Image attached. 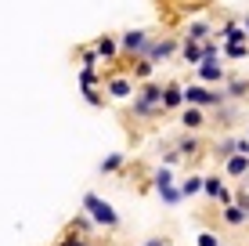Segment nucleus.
Wrapping results in <instances>:
<instances>
[{
  "label": "nucleus",
  "instance_id": "nucleus-1",
  "mask_svg": "<svg viewBox=\"0 0 249 246\" xmlns=\"http://www.w3.org/2000/svg\"><path fill=\"white\" fill-rule=\"evenodd\" d=\"M83 210H87L90 221L98 228H105V232H116V228H119V210L108 199H101L98 192H87V196H83Z\"/></svg>",
  "mask_w": 249,
  "mask_h": 246
},
{
  "label": "nucleus",
  "instance_id": "nucleus-2",
  "mask_svg": "<svg viewBox=\"0 0 249 246\" xmlns=\"http://www.w3.org/2000/svg\"><path fill=\"white\" fill-rule=\"evenodd\" d=\"M101 91H105V98H112V101H130L137 83H134L130 73L112 69V73H101Z\"/></svg>",
  "mask_w": 249,
  "mask_h": 246
},
{
  "label": "nucleus",
  "instance_id": "nucleus-3",
  "mask_svg": "<svg viewBox=\"0 0 249 246\" xmlns=\"http://www.w3.org/2000/svg\"><path fill=\"white\" fill-rule=\"evenodd\" d=\"M148 40H152L148 29H126V33H119V58H123V62L141 58L144 51H148Z\"/></svg>",
  "mask_w": 249,
  "mask_h": 246
},
{
  "label": "nucleus",
  "instance_id": "nucleus-4",
  "mask_svg": "<svg viewBox=\"0 0 249 246\" xmlns=\"http://www.w3.org/2000/svg\"><path fill=\"white\" fill-rule=\"evenodd\" d=\"M195 76H199V83H210V87H224L228 80V69L220 58H202L199 65H195Z\"/></svg>",
  "mask_w": 249,
  "mask_h": 246
},
{
  "label": "nucleus",
  "instance_id": "nucleus-5",
  "mask_svg": "<svg viewBox=\"0 0 249 246\" xmlns=\"http://www.w3.org/2000/svg\"><path fill=\"white\" fill-rule=\"evenodd\" d=\"M177 51H181V37H152L144 58H152V62L159 65V62H166V58H174Z\"/></svg>",
  "mask_w": 249,
  "mask_h": 246
},
{
  "label": "nucleus",
  "instance_id": "nucleus-6",
  "mask_svg": "<svg viewBox=\"0 0 249 246\" xmlns=\"http://www.w3.org/2000/svg\"><path fill=\"white\" fill-rule=\"evenodd\" d=\"M94 51H98V58L105 65H112L116 58H119V37H112V33H101V37H94Z\"/></svg>",
  "mask_w": 249,
  "mask_h": 246
},
{
  "label": "nucleus",
  "instance_id": "nucleus-7",
  "mask_svg": "<svg viewBox=\"0 0 249 246\" xmlns=\"http://www.w3.org/2000/svg\"><path fill=\"white\" fill-rule=\"evenodd\" d=\"M220 170H224V177H231V181H246V177H249V156L231 152L224 163H220Z\"/></svg>",
  "mask_w": 249,
  "mask_h": 246
},
{
  "label": "nucleus",
  "instance_id": "nucleus-8",
  "mask_svg": "<svg viewBox=\"0 0 249 246\" xmlns=\"http://www.w3.org/2000/svg\"><path fill=\"white\" fill-rule=\"evenodd\" d=\"M162 109L166 113H181L184 109V83H177V80L162 83Z\"/></svg>",
  "mask_w": 249,
  "mask_h": 246
},
{
  "label": "nucleus",
  "instance_id": "nucleus-9",
  "mask_svg": "<svg viewBox=\"0 0 249 246\" xmlns=\"http://www.w3.org/2000/svg\"><path fill=\"white\" fill-rule=\"evenodd\" d=\"M174 149L181 152L184 159H199V156H202V138H199V131H184L181 138L174 141Z\"/></svg>",
  "mask_w": 249,
  "mask_h": 246
},
{
  "label": "nucleus",
  "instance_id": "nucleus-10",
  "mask_svg": "<svg viewBox=\"0 0 249 246\" xmlns=\"http://www.w3.org/2000/svg\"><path fill=\"white\" fill-rule=\"evenodd\" d=\"M126 73L134 76V83H144V80H152V76H156V62H152V58H130V62H126Z\"/></svg>",
  "mask_w": 249,
  "mask_h": 246
},
{
  "label": "nucleus",
  "instance_id": "nucleus-11",
  "mask_svg": "<svg viewBox=\"0 0 249 246\" xmlns=\"http://www.w3.org/2000/svg\"><path fill=\"white\" fill-rule=\"evenodd\" d=\"M130 116L134 120H162L166 109L162 105H148V101H141V98H130Z\"/></svg>",
  "mask_w": 249,
  "mask_h": 246
},
{
  "label": "nucleus",
  "instance_id": "nucleus-12",
  "mask_svg": "<svg viewBox=\"0 0 249 246\" xmlns=\"http://www.w3.org/2000/svg\"><path fill=\"white\" fill-rule=\"evenodd\" d=\"M134 98H141V101H148V105H162V83L152 76V80H144V83H137V91H134Z\"/></svg>",
  "mask_w": 249,
  "mask_h": 246
},
{
  "label": "nucleus",
  "instance_id": "nucleus-13",
  "mask_svg": "<svg viewBox=\"0 0 249 246\" xmlns=\"http://www.w3.org/2000/svg\"><path fill=\"white\" fill-rule=\"evenodd\" d=\"M224 95H228V101H246V98H249V80H246V76H231V73H228Z\"/></svg>",
  "mask_w": 249,
  "mask_h": 246
},
{
  "label": "nucleus",
  "instance_id": "nucleus-14",
  "mask_svg": "<svg viewBox=\"0 0 249 246\" xmlns=\"http://www.w3.org/2000/svg\"><path fill=\"white\" fill-rule=\"evenodd\" d=\"M220 221H224L228 228H246L249 217H246V210L238 207V203H224V207H220Z\"/></svg>",
  "mask_w": 249,
  "mask_h": 246
},
{
  "label": "nucleus",
  "instance_id": "nucleus-15",
  "mask_svg": "<svg viewBox=\"0 0 249 246\" xmlns=\"http://www.w3.org/2000/svg\"><path fill=\"white\" fill-rule=\"evenodd\" d=\"M181 127H184V131H202V127H206V109L184 105L181 109Z\"/></svg>",
  "mask_w": 249,
  "mask_h": 246
},
{
  "label": "nucleus",
  "instance_id": "nucleus-16",
  "mask_svg": "<svg viewBox=\"0 0 249 246\" xmlns=\"http://www.w3.org/2000/svg\"><path fill=\"white\" fill-rule=\"evenodd\" d=\"M220 58H231V62L249 58V40H220Z\"/></svg>",
  "mask_w": 249,
  "mask_h": 246
},
{
  "label": "nucleus",
  "instance_id": "nucleus-17",
  "mask_svg": "<svg viewBox=\"0 0 249 246\" xmlns=\"http://www.w3.org/2000/svg\"><path fill=\"white\" fill-rule=\"evenodd\" d=\"M65 232H76V235H94V232H98V225L90 221V214H87V210H80V214H76L72 221L65 225Z\"/></svg>",
  "mask_w": 249,
  "mask_h": 246
},
{
  "label": "nucleus",
  "instance_id": "nucleus-18",
  "mask_svg": "<svg viewBox=\"0 0 249 246\" xmlns=\"http://www.w3.org/2000/svg\"><path fill=\"white\" fill-rule=\"evenodd\" d=\"M177 55H181L188 65H199V62H202V40H188V37H181V51H177Z\"/></svg>",
  "mask_w": 249,
  "mask_h": 246
},
{
  "label": "nucleus",
  "instance_id": "nucleus-19",
  "mask_svg": "<svg viewBox=\"0 0 249 246\" xmlns=\"http://www.w3.org/2000/svg\"><path fill=\"white\" fill-rule=\"evenodd\" d=\"M184 37H188V40H206V37H213V22H210V19L188 22V25H184Z\"/></svg>",
  "mask_w": 249,
  "mask_h": 246
},
{
  "label": "nucleus",
  "instance_id": "nucleus-20",
  "mask_svg": "<svg viewBox=\"0 0 249 246\" xmlns=\"http://www.w3.org/2000/svg\"><path fill=\"white\" fill-rule=\"evenodd\" d=\"M156 196L162 199V207H181V203H184L181 189H177V181H170V185H159V189H156Z\"/></svg>",
  "mask_w": 249,
  "mask_h": 246
},
{
  "label": "nucleus",
  "instance_id": "nucleus-21",
  "mask_svg": "<svg viewBox=\"0 0 249 246\" xmlns=\"http://www.w3.org/2000/svg\"><path fill=\"white\" fill-rule=\"evenodd\" d=\"M177 189H181V196L184 199H192V196H202V174H188L181 185H177Z\"/></svg>",
  "mask_w": 249,
  "mask_h": 246
},
{
  "label": "nucleus",
  "instance_id": "nucleus-22",
  "mask_svg": "<svg viewBox=\"0 0 249 246\" xmlns=\"http://www.w3.org/2000/svg\"><path fill=\"white\" fill-rule=\"evenodd\" d=\"M123 167H126V156H123V152H112V156H105V159H101V167H98V170H101V174H119Z\"/></svg>",
  "mask_w": 249,
  "mask_h": 246
},
{
  "label": "nucleus",
  "instance_id": "nucleus-23",
  "mask_svg": "<svg viewBox=\"0 0 249 246\" xmlns=\"http://www.w3.org/2000/svg\"><path fill=\"white\" fill-rule=\"evenodd\" d=\"M235 141H238V138H231V134H228V138H220L217 145H213V159H217V163H224L231 152H235Z\"/></svg>",
  "mask_w": 249,
  "mask_h": 246
},
{
  "label": "nucleus",
  "instance_id": "nucleus-24",
  "mask_svg": "<svg viewBox=\"0 0 249 246\" xmlns=\"http://www.w3.org/2000/svg\"><path fill=\"white\" fill-rule=\"evenodd\" d=\"M213 113H217V123L231 127V123H235V116H238V105H235V101H224V105H217Z\"/></svg>",
  "mask_w": 249,
  "mask_h": 246
},
{
  "label": "nucleus",
  "instance_id": "nucleus-25",
  "mask_svg": "<svg viewBox=\"0 0 249 246\" xmlns=\"http://www.w3.org/2000/svg\"><path fill=\"white\" fill-rule=\"evenodd\" d=\"M80 87H101V73L90 69V65H83L80 69Z\"/></svg>",
  "mask_w": 249,
  "mask_h": 246
},
{
  "label": "nucleus",
  "instance_id": "nucleus-26",
  "mask_svg": "<svg viewBox=\"0 0 249 246\" xmlns=\"http://www.w3.org/2000/svg\"><path fill=\"white\" fill-rule=\"evenodd\" d=\"M80 91H83V98H87V105L105 109V91H101V87H80Z\"/></svg>",
  "mask_w": 249,
  "mask_h": 246
},
{
  "label": "nucleus",
  "instance_id": "nucleus-27",
  "mask_svg": "<svg viewBox=\"0 0 249 246\" xmlns=\"http://www.w3.org/2000/svg\"><path fill=\"white\" fill-rule=\"evenodd\" d=\"M76 55H80V62H83V65H90V69H98V62H101L98 51H94L90 44H87V47H76Z\"/></svg>",
  "mask_w": 249,
  "mask_h": 246
},
{
  "label": "nucleus",
  "instance_id": "nucleus-28",
  "mask_svg": "<svg viewBox=\"0 0 249 246\" xmlns=\"http://www.w3.org/2000/svg\"><path fill=\"white\" fill-rule=\"evenodd\" d=\"M202 58H220V40L217 37H206L202 40Z\"/></svg>",
  "mask_w": 249,
  "mask_h": 246
},
{
  "label": "nucleus",
  "instance_id": "nucleus-29",
  "mask_svg": "<svg viewBox=\"0 0 249 246\" xmlns=\"http://www.w3.org/2000/svg\"><path fill=\"white\" fill-rule=\"evenodd\" d=\"M195 243H199V246H224L217 232H199V239H195Z\"/></svg>",
  "mask_w": 249,
  "mask_h": 246
},
{
  "label": "nucleus",
  "instance_id": "nucleus-30",
  "mask_svg": "<svg viewBox=\"0 0 249 246\" xmlns=\"http://www.w3.org/2000/svg\"><path fill=\"white\" fill-rule=\"evenodd\" d=\"M181 152H177V149H166V152H162V167H177V163H181Z\"/></svg>",
  "mask_w": 249,
  "mask_h": 246
},
{
  "label": "nucleus",
  "instance_id": "nucleus-31",
  "mask_svg": "<svg viewBox=\"0 0 249 246\" xmlns=\"http://www.w3.org/2000/svg\"><path fill=\"white\" fill-rule=\"evenodd\" d=\"M235 203H238V207H249V185H238V189H235Z\"/></svg>",
  "mask_w": 249,
  "mask_h": 246
},
{
  "label": "nucleus",
  "instance_id": "nucleus-32",
  "mask_svg": "<svg viewBox=\"0 0 249 246\" xmlns=\"http://www.w3.org/2000/svg\"><path fill=\"white\" fill-rule=\"evenodd\" d=\"M80 239H83V235H76V232H62V235H58V243H54V246H76Z\"/></svg>",
  "mask_w": 249,
  "mask_h": 246
},
{
  "label": "nucleus",
  "instance_id": "nucleus-33",
  "mask_svg": "<svg viewBox=\"0 0 249 246\" xmlns=\"http://www.w3.org/2000/svg\"><path fill=\"white\" fill-rule=\"evenodd\" d=\"M141 246H174V243H170L166 235H152V239H144Z\"/></svg>",
  "mask_w": 249,
  "mask_h": 246
},
{
  "label": "nucleus",
  "instance_id": "nucleus-34",
  "mask_svg": "<svg viewBox=\"0 0 249 246\" xmlns=\"http://www.w3.org/2000/svg\"><path fill=\"white\" fill-rule=\"evenodd\" d=\"M235 152H242V156H249V138H238V141H235Z\"/></svg>",
  "mask_w": 249,
  "mask_h": 246
},
{
  "label": "nucleus",
  "instance_id": "nucleus-35",
  "mask_svg": "<svg viewBox=\"0 0 249 246\" xmlns=\"http://www.w3.org/2000/svg\"><path fill=\"white\" fill-rule=\"evenodd\" d=\"M76 246H98V243H94V235H83V239L76 243Z\"/></svg>",
  "mask_w": 249,
  "mask_h": 246
},
{
  "label": "nucleus",
  "instance_id": "nucleus-36",
  "mask_svg": "<svg viewBox=\"0 0 249 246\" xmlns=\"http://www.w3.org/2000/svg\"><path fill=\"white\" fill-rule=\"evenodd\" d=\"M242 29H246V37H249V15H242Z\"/></svg>",
  "mask_w": 249,
  "mask_h": 246
},
{
  "label": "nucleus",
  "instance_id": "nucleus-37",
  "mask_svg": "<svg viewBox=\"0 0 249 246\" xmlns=\"http://www.w3.org/2000/svg\"><path fill=\"white\" fill-rule=\"evenodd\" d=\"M246 138H249V127H246Z\"/></svg>",
  "mask_w": 249,
  "mask_h": 246
}]
</instances>
